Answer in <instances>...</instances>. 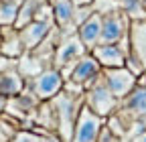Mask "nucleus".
I'll return each mask as SVG.
<instances>
[{
  "instance_id": "1",
  "label": "nucleus",
  "mask_w": 146,
  "mask_h": 142,
  "mask_svg": "<svg viewBox=\"0 0 146 142\" xmlns=\"http://www.w3.org/2000/svg\"><path fill=\"white\" fill-rule=\"evenodd\" d=\"M51 104H53V110H55V118H57L59 140L61 142H71L73 128H75L79 110L83 106V96H75V94H69V92L61 90L51 100Z\"/></svg>"
},
{
  "instance_id": "2",
  "label": "nucleus",
  "mask_w": 146,
  "mask_h": 142,
  "mask_svg": "<svg viewBox=\"0 0 146 142\" xmlns=\"http://www.w3.org/2000/svg\"><path fill=\"white\" fill-rule=\"evenodd\" d=\"M85 53H89L85 49V45L81 43V39L77 37V33H71V35H63L57 49L53 53V67L61 71V75L67 79L73 65H75Z\"/></svg>"
},
{
  "instance_id": "3",
  "label": "nucleus",
  "mask_w": 146,
  "mask_h": 142,
  "mask_svg": "<svg viewBox=\"0 0 146 142\" xmlns=\"http://www.w3.org/2000/svg\"><path fill=\"white\" fill-rule=\"evenodd\" d=\"M83 104H85L94 114H98V116H102V118H108V116H112V114L118 110L120 100H118L112 92H110V87H108L106 81H104V75H100V77L85 90V94H83Z\"/></svg>"
},
{
  "instance_id": "4",
  "label": "nucleus",
  "mask_w": 146,
  "mask_h": 142,
  "mask_svg": "<svg viewBox=\"0 0 146 142\" xmlns=\"http://www.w3.org/2000/svg\"><path fill=\"white\" fill-rule=\"evenodd\" d=\"M63 85H65V77L61 75V71L55 69V67H45L39 75H35L33 79L27 81V87L41 102L53 100L63 90Z\"/></svg>"
},
{
  "instance_id": "5",
  "label": "nucleus",
  "mask_w": 146,
  "mask_h": 142,
  "mask_svg": "<svg viewBox=\"0 0 146 142\" xmlns=\"http://www.w3.org/2000/svg\"><path fill=\"white\" fill-rule=\"evenodd\" d=\"M130 16L122 8L102 14V37L100 43H122L130 35Z\"/></svg>"
},
{
  "instance_id": "6",
  "label": "nucleus",
  "mask_w": 146,
  "mask_h": 142,
  "mask_svg": "<svg viewBox=\"0 0 146 142\" xmlns=\"http://www.w3.org/2000/svg\"><path fill=\"white\" fill-rule=\"evenodd\" d=\"M104 124H106V118L94 114L83 104L75 122V128H73L71 142H98V136L104 128Z\"/></svg>"
},
{
  "instance_id": "7",
  "label": "nucleus",
  "mask_w": 146,
  "mask_h": 142,
  "mask_svg": "<svg viewBox=\"0 0 146 142\" xmlns=\"http://www.w3.org/2000/svg\"><path fill=\"white\" fill-rule=\"evenodd\" d=\"M102 75H104L106 85L110 87V92H112L118 100H124L136 87V83H138V77L132 73L130 69H126V67L102 69Z\"/></svg>"
},
{
  "instance_id": "8",
  "label": "nucleus",
  "mask_w": 146,
  "mask_h": 142,
  "mask_svg": "<svg viewBox=\"0 0 146 142\" xmlns=\"http://www.w3.org/2000/svg\"><path fill=\"white\" fill-rule=\"evenodd\" d=\"M100 75H102L100 63L96 61V57L91 55V53H85V55H83L75 65H73L71 73H69V77H67L65 81H73V83L81 85L83 90H87V87L94 83Z\"/></svg>"
},
{
  "instance_id": "9",
  "label": "nucleus",
  "mask_w": 146,
  "mask_h": 142,
  "mask_svg": "<svg viewBox=\"0 0 146 142\" xmlns=\"http://www.w3.org/2000/svg\"><path fill=\"white\" fill-rule=\"evenodd\" d=\"M96 57L102 69H114V67H124L126 65V49L120 43H100L89 51Z\"/></svg>"
},
{
  "instance_id": "10",
  "label": "nucleus",
  "mask_w": 146,
  "mask_h": 142,
  "mask_svg": "<svg viewBox=\"0 0 146 142\" xmlns=\"http://www.w3.org/2000/svg\"><path fill=\"white\" fill-rule=\"evenodd\" d=\"M53 23L63 35L75 33V4L71 0H51Z\"/></svg>"
},
{
  "instance_id": "11",
  "label": "nucleus",
  "mask_w": 146,
  "mask_h": 142,
  "mask_svg": "<svg viewBox=\"0 0 146 142\" xmlns=\"http://www.w3.org/2000/svg\"><path fill=\"white\" fill-rule=\"evenodd\" d=\"M53 27H55L53 23H45V21H31V23H29V25H25L23 29H18L21 41H23V45H25V51H27V53L35 51L36 47H39V45L45 41V37L51 33V29H53Z\"/></svg>"
},
{
  "instance_id": "12",
  "label": "nucleus",
  "mask_w": 146,
  "mask_h": 142,
  "mask_svg": "<svg viewBox=\"0 0 146 142\" xmlns=\"http://www.w3.org/2000/svg\"><path fill=\"white\" fill-rule=\"evenodd\" d=\"M25 45L21 41L18 29L14 27H0V55L8 59H21L25 55Z\"/></svg>"
},
{
  "instance_id": "13",
  "label": "nucleus",
  "mask_w": 146,
  "mask_h": 142,
  "mask_svg": "<svg viewBox=\"0 0 146 142\" xmlns=\"http://www.w3.org/2000/svg\"><path fill=\"white\" fill-rule=\"evenodd\" d=\"M77 37L81 39V43L85 45L87 51H91L96 45H100V37H102V14L94 12L85 23H81L77 27Z\"/></svg>"
},
{
  "instance_id": "14",
  "label": "nucleus",
  "mask_w": 146,
  "mask_h": 142,
  "mask_svg": "<svg viewBox=\"0 0 146 142\" xmlns=\"http://www.w3.org/2000/svg\"><path fill=\"white\" fill-rule=\"evenodd\" d=\"M27 85V79L21 75V71L16 67H4L0 69V94L6 98H14L18 96Z\"/></svg>"
},
{
  "instance_id": "15",
  "label": "nucleus",
  "mask_w": 146,
  "mask_h": 142,
  "mask_svg": "<svg viewBox=\"0 0 146 142\" xmlns=\"http://www.w3.org/2000/svg\"><path fill=\"white\" fill-rule=\"evenodd\" d=\"M130 51L140 59L146 77V21L130 23Z\"/></svg>"
},
{
  "instance_id": "16",
  "label": "nucleus",
  "mask_w": 146,
  "mask_h": 142,
  "mask_svg": "<svg viewBox=\"0 0 146 142\" xmlns=\"http://www.w3.org/2000/svg\"><path fill=\"white\" fill-rule=\"evenodd\" d=\"M43 2H47V0H23L18 16H16V23H14V29H23L25 25L35 21V16H36V12H39Z\"/></svg>"
},
{
  "instance_id": "17",
  "label": "nucleus",
  "mask_w": 146,
  "mask_h": 142,
  "mask_svg": "<svg viewBox=\"0 0 146 142\" xmlns=\"http://www.w3.org/2000/svg\"><path fill=\"white\" fill-rule=\"evenodd\" d=\"M23 0H6L0 2V27H14L18 10H21Z\"/></svg>"
},
{
  "instance_id": "18",
  "label": "nucleus",
  "mask_w": 146,
  "mask_h": 142,
  "mask_svg": "<svg viewBox=\"0 0 146 142\" xmlns=\"http://www.w3.org/2000/svg\"><path fill=\"white\" fill-rule=\"evenodd\" d=\"M18 130H21V124L16 120H12L8 114L0 116V142H10Z\"/></svg>"
},
{
  "instance_id": "19",
  "label": "nucleus",
  "mask_w": 146,
  "mask_h": 142,
  "mask_svg": "<svg viewBox=\"0 0 146 142\" xmlns=\"http://www.w3.org/2000/svg\"><path fill=\"white\" fill-rule=\"evenodd\" d=\"M98 142H122V138L116 136L112 130H110L108 124H104V128H102V132H100V136H98Z\"/></svg>"
},
{
  "instance_id": "20",
  "label": "nucleus",
  "mask_w": 146,
  "mask_h": 142,
  "mask_svg": "<svg viewBox=\"0 0 146 142\" xmlns=\"http://www.w3.org/2000/svg\"><path fill=\"white\" fill-rule=\"evenodd\" d=\"M130 142H146V130H142V132H138L136 136H132Z\"/></svg>"
},
{
  "instance_id": "21",
  "label": "nucleus",
  "mask_w": 146,
  "mask_h": 142,
  "mask_svg": "<svg viewBox=\"0 0 146 142\" xmlns=\"http://www.w3.org/2000/svg\"><path fill=\"white\" fill-rule=\"evenodd\" d=\"M6 104H8V98L0 94V116L4 114V110H6Z\"/></svg>"
},
{
  "instance_id": "22",
  "label": "nucleus",
  "mask_w": 146,
  "mask_h": 142,
  "mask_svg": "<svg viewBox=\"0 0 146 142\" xmlns=\"http://www.w3.org/2000/svg\"><path fill=\"white\" fill-rule=\"evenodd\" d=\"M75 6H87V4H94V0H71Z\"/></svg>"
},
{
  "instance_id": "23",
  "label": "nucleus",
  "mask_w": 146,
  "mask_h": 142,
  "mask_svg": "<svg viewBox=\"0 0 146 142\" xmlns=\"http://www.w3.org/2000/svg\"><path fill=\"white\" fill-rule=\"evenodd\" d=\"M0 2H6V0H0Z\"/></svg>"
},
{
  "instance_id": "24",
  "label": "nucleus",
  "mask_w": 146,
  "mask_h": 142,
  "mask_svg": "<svg viewBox=\"0 0 146 142\" xmlns=\"http://www.w3.org/2000/svg\"><path fill=\"white\" fill-rule=\"evenodd\" d=\"M0 59H2V55H0Z\"/></svg>"
}]
</instances>
